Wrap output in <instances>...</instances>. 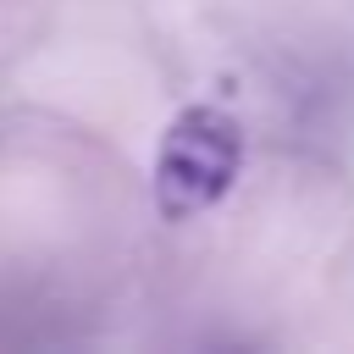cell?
I'll return each instance as SVG.
<instances>
[{"label":"cell","mask_w":354,"mask_h":354,"mask_svg":"<svg viewBox=\"0 0 354 354\" xmlns=\"http://www.w3.org/2000/svg\"><path fill=\"white\" fill-rule=\"evenodd\" d=\"M243 160V133L221 105H188L177 122L160 133L155 149V205L166 221H188L210 210Z\"/></svg>","instance_id":"1"}]
</instances>
